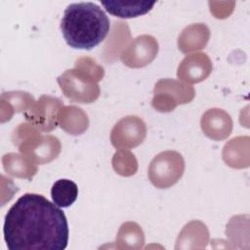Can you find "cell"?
<instances>
[{"label": "cell", "instance_id": "cell-14", "mask_svg": "<svg viewBox=\"0 0 250 250\" xmlns=\"http://www.w3.org/2000/svg\"><path fill=\"white\" fill-rule=\"evenodd\" d=\"M3 165L7 173L21 178H31L37 170L36 167L24 159L23 156L16 153L4 155Z\"/></svg>", "mask_w": 250, "mask_h": 250}, {"label": "cell", "instance_id": "cell-10", "mask_svg": "<svg viewBox=\"0 0 250 250\" xmlns=\"http://www.w3.org/2000/svg\"><path fill=\"white\" fill-rule=\"evenodd\" d=\"M155 2L150 1H102L106 12L121 19L138 18L148 13Z\"/></svg>", "mask_w": 250, "mask_h": 250}, {"label": "cell", "instance_id": "cell-3", "mask_svg": "<svg viewBox=\"0 0 250 250\" xmlns=\"http://www.w3.org/2000/svg\"><path fill=\"white\" fill-rule=\"evenodd\" d=\"M96 77L89 70L68 69L58 77V82L64 96L76 103H92L100 94Z\"/></svg>", "mask_w": 250, "mask_h": 250}, {"label": "cell", "instance_id": "cell-2", "mask_svg": "<svg viewBox=\"0 0 250 250\" xmlns=\"http://www.w3.org/2000/svg\"><path fill=\"white\" fill-rule=\"evenodd\" d=\"M110 29L109 19L97 4L72 3L66 7L61 21V30L68 46L92 50L102 43Z\"/></svg>", "mask_w": 250, "mask_h": 250}, {"label": "cell", "instance_id": "cell-13", "mask_svg": "<svg viewBox=\"0 0 250 250\" xmlns=\"http://www.w3.org/2000/svg\"><path fill=\"white\" fill-rule=\"evenodd\" d=\"M78 196L77 185L67 179L58 180L52 187L51 197L53 202L62 208L68 207L74 203Z\"/></svg>", "mask_w": 250, "mask_h": 250}, {"label": "cell", "instance_id": "cell-6", "mask_svg": "<svg viewBox=\"0 0 250 250\" xmlns=\"http://www.w3.org/2000/svg\"><path fill=\"white\" fill-rule=\"evenodd\" d=\"M146 126L137 116L122 118L111 131V143L115 147H134L143 143Z\"/></svg>", "mask_w": 250, "mask_h": 250}, {"label": "cell", "instance_id": "cell-1", "mask_svg": "<svg viewBox=\"0 0 250 250\" xmlns=\"http://www.w3.org/2000/svg\"><path fill=\"white\" fill-rule=\"evenodd\" d=\"M10 250H63L68 242L64 213L37 193H24L8 210L3 227Z\"/></svg>", "mask_w": 250, "mask_h": 250}, {"label": "cell", "instance_id": "cell-5", "mask_svg": "<svg viewBox=\"0 0 250 250\" xmlns=\"http://www.w3.org/2000/svg\"><path fill=\"white\" fill-rule=\"evenodd\" d=\"M193 96L191 86L177 80L162 79L155 85L152 105L159 111H171L179 104L189 103Z\"/></svg>", "mask_w": 250, "mask_h": 250}, {"label": "cell", "instance_id": "cell-15", "mask_svg": "<svg viewBox=\"0 0 250 250\" xmlns=\"http://www.w3.org/2000/svg\"><path fill=\"white\" fill-rule=\"evenodd\" d=\"M67 109L70 113L71 118H67L65 116L62 117V128L67 131L69 134H81L87 129L88 119L85 113L75 106H67Z\"/></svg>", "mask_w": 250, "mask_h": 250}, {"label": "cell", "instance_id": "cell-11", "mask_svg": "<svg viewBox=\"0 0 250 250\" xmlns=\"http://www.w3.org/2000/svg\"><path fill=\"white\" fill-rule=\"evenodd\" d=\"M201 124L205 134L215 140L225 139L231 130V120L229 114L217 108L207 111L202 117Z\"/></svg>", "mask_w": 250, "mask_h": 250}, {"label": "cell", "instance_id": "cell-7", "mask_svg": "<svg viewBox=\"0 0 250 250\" xmlns=\"http://www.w3.org/2000/svg\"><path fill=\"white\" fill-rule=\"evenodd\" d=\"M158 51L156 40L150 35L138 36L123 53L121 60L130 67H142L149 63Z\"/></svg>", "mask_w": 250, "mask_h": 250}, {"label": "cell", "instance_id": "cell-4", "mask_svg": "<svg viewBox=\"0 0 250 250\" xmlns=\"http://www.w3.org/2000/svg\"><path fill=\"white\" fill-rule=\"evenodd\" d=\"M184 160L176 151H164L153 158L148 168L150 182L159 188H166L178 182L184 172Z\"/></svg>", "mask_w": 250, "mask_h": 250}, {"label": "cell", "instance_id": "cell-12", "mask_svg": "<svg viewBox=\"0 0 250 250\" xmlns=\"http://www.w3.org/2000/svg\"><path fill=\"white\" fill-rule=\"evenodd\" d=\"M209 38V29L203 23H194L184 29L179 37V48L187 53L203 48Z\"/></svg>", "mask_w": 250, "mask_h": 250}, {"label": "cell", "instance_id": "cell-8", "mask_svg": "<svg viewBox=\"0 0 250 250\" xmlns=\"http://www.w3.org/2000/svg\"><path fill=\"white\" fill-rule=\"evenodd\" d=\"M62 103L59 99L42 96L37 104L29 112H25V118L37 126L40 130L49 132L57 126V114Z\"/></svg>", "mask_w": 250, "mask_h": 250}, {"label": "cell", "instance_id": "cell-9", "mask_svg": "<svg viewBox=\"0 0 250 250\" xmlns=\"http://www.w3.org/2000/svg\"><path fill=\"white\" fill-rule=\"evenodd\" d=\"M212 68L206 54H192L184 59L178 68V77L194 83L204 80Z\"/></svg>", "mask_w": 250, "mask_h": 250}]
</instances>
